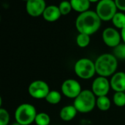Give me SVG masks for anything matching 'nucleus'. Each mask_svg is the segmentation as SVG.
Masks as SVG:
<instances>
[{"mask_svg":"<svg viewBox=\"0 0 125 125\" xmlns=\"http://www.w3.org/2000/svg\"><path fill=\"white\" fill-rule=\"evenodd\" d=\"M101 21L96 12L88 10L78 16L75 27L79 33L91 35L98 31L101 26Z\"/></svg>","mask_w":125,"mask_h":125,"instance_id":"1","label":"nucleus"},{"mask_svg":"<svg viewBox=\"0 0 125 125\" xmlns=\"http://www.w3.org/2000/svg\"><path fill=\"white\" fill-rule=\"evenodd\" d=\"M96 73L104 77L113 76L118 68V60L113 55L105 53L100 55L94 61Z\"/></svg>","mask_w":125,"mask_h":125,"instance_id":"2","label":"nucleus"},{"mask_svg":"<svg viewBox=\"0 0 125 125\" xmlns=\"http://www.w3.org/2000/svg\"><path fill=\"white\" fill-rule=\"evenodd\" d=\"M97 97L92 90H83L81 94L74 99L73 105L78 113H90L96 107Z\"/></svg>","mask_w":125,"mask_h":125,"instance_id":"3","label":"nucleus"},{"mask_svg":"<svg viewBox=\"0 0 125 125\" xmlns=\"http://www.w3.org/2000/svg\"><path fill=\"white\" fill-rule=\"evenodd\" d=\"M37 114V110L33 105L23 103L17 107L15 111V119L21 125H29L34 122Z\"/></svg>","mask_w":125,"mask_h":125,"instance_id":"4","label":"nucleus"},{"mask_svg":"<svg viewBox=\"0 0 125 125\" xmlns=\"http://www.w3.org/2000/svg\"><path fill=\"white\" fill-rule=\"evenodd\" d=\"M74 71L82 80H89L97 74L94 62L86 57L81 58L76 61L74 66Z\"/></svg>","mask_w":125,"mask_h":125,"instance_id":"5","label":"nucleus"},{"mask_svg":"<svg viewBox=\"0 0 125 125\" xmlns=\"http://www.w3.org/2000/svg\"><path fill=\"white\" fill-rule=\"evenodd\" d=\"M117 7L114 0H100L96 7V13L102 21L112 20L117 13Z\"/></svg>","mask_w":125,"mask_h":125,"instance_id":"6","label":"nucleus"},{"mask_svg":"<svg viewBox=\"0 0 125 125\" xmlns=\"http://www.w3.org/2000/svg\"><path fill=\"white\" fill-rule=\"evenodd\" d=\"M28 92L32 98L36 99H42L46 98L47 95L50 92V88L46 82L37 80L29 84Z\"/></svg>","mask_w":125,"mask_h":125,"instance_id":"7","label":"nucleus"},{"mask_svg":"<svg viewBox=\"0 0 125 125\" xmlns=\"http://www.w3.org/2000/svg\"><path fill=\"white\" fill-rule=\"evenodd\" d=\"M61 91L64 97L75 99L83 90L81 85L78 80L75 79H67L62 83Z\"/></svg>","mask_w":125,"mask_h":125,"instance_id":"8","label":"nucleus"},{"mask_svg":"<svg viewBox=\"0 0 125 125\" xmlns=\"http://www.w3.org/2000/svg\"><path fill=\"white\" fill-rule=\"evenodd\" d=\"M111 88V83L108 78L100 76L96 77L92 85V91L97 97L107 96Z\"/></svg>","mask_w":125,"mask_h":125,"instance_id":"9","label":"nucleus"},{"mask_svg":"<svg viewBox=\"0 0 125 125\" xmlns=\"http://www.w3.org/2000/svg\"><path fill=\"white\" fill-rule=\"evenodd\" d=\"M103 40L105 45L109 47L115 48L121 43V34L113 27H108L103 32Z\"/></svg>","mask_w":125,"mask_h":125,"instance_id":"10","label":"nucleus"},{"mask_svg":"<svg viewBox=\"0 0 125 125\" xmlns=\"http://www.w3.org/2000/svg\"><path fill=\"white\" fill-rule=\"evenodd\" d=\"M45 8V0H29L26 1V11L32 17H38L42 15Z\"/></svg>","mask_w":125,"mask_h":125,"instance_id":"11","label":"nucleus"},{"mask_svg":"<svg viewBox=\"0 0 125 125\" xmlns=\"http://www.w3.org/2000/svg\"><path fill=\"white\" fill-rule=\"evenodd\" d=\"M111 88L115 92H125V72L116 71L111 76Z\"/></svg>","mask_w":125,"mask_h":125,"instance_id":"12","label":"nucleus"},{"mask_svg":"<svg viewBox=\"0 0 125 125\" xmlns=\"http://www.w3.org/2000/svg\"><path fill=\"white\" fill-rule=\"evenodd\" d=\"M62 15L59 7L55 5H50L46 7L42 16L44 19L48 22H53L57 21Z\"/></svg>","mask_w":125,"mask_h":125,"instance_id":"13","label":"nucleus"},{"mask_svg":"<svg viewBox=\"0 0 125 125\" xmlns=\"http://www.w3.org/2000/svg\"><path fill=\"white\" fill-rule=\"evenodd\" d=\"M78 113V111L73 105H69L63 107L61 109L59 112V116L60 119L64 122H70L75 119Z\"/></svg>","mask_w":125,"mask_h":125,"instance_id":"14","label":"nucleus"},{"mask_svg":"<svg viewBox=\"0 0 125 125\" xmlns=\"http://www.w3.org/2000/svg\"><path fill=\"white\" fill-rule=\"evenodd\" d=\"M90 3L89 0H70L73 10L81 13L89 10Z\"/></svg>","mask_w":125,"mask_h":125,"instance_id":"15","label":"nucleus"},{"mask_svg":"<svg viewBox=\"0 0 125 125\" xmlns=\"http://www.w3.org/2000/svg\"><path fill=\"white\" fill-rule=\"evenodd\" d=\"M96 106L101 111H107L111 107V101L107 96L97 97Z\"/></svg>","mask_w":125,"mask_h":125,"instance_id":"16","label":"nucleus"},{"mask_svg":"<svg viewBox=\"0 0 125 125\" xmlns=\"http://www.w3.org/2000/svg\"><path fill=\"white\" fill-rule=\"evenodd\" d=\"M45 99L51 105H57L62 100V94L56 90L50 91Z\"/></svg>","mask_w":125,"mask_h":125,"instance_id":"17","label":"nucleus"},{"mask_svg":"<svg viewBox=\"0 0 125 125\" xmlns=\"http://www.w3.org/2000/svg\"><path fill=\"white\" fill-rule=\"evenodd\" d=\"M112 22L116 27L122 29L125 27V14L120 12L116 13L112 18Z\"/></svg>","mask_w":125,"mask_h":125,"instance_id":"18","label":"nucleus"},{"mask_svg":"<svg viewBox=\"0 0 125 125\" xmlns=\"http://www.w3.org/2000/svg\"><path fill=\"white\" fill-rule=\"evenodd\" d=\"M34 123L37 125H49L51 123L50 116L45 112L38 113L36 116Z\"/></svg>","mask_w":125,"mask_h":125,"instance_id":"19","label":"nucleus"},{"mask_svg":"<svg viewBox=\"0 0 125 125\" xmlns=\"http://www.w3.org/2000/svg\"><path fill=\"white\" fill-rule=\"evenodd\" d=\"M76 43L81 48H85L90 43V35L79 33L76 38Z\"/></svg>","mask_w":125,"mask_h":125,"instance_id":"20","label":"nucleus"},{"mask_svg":"<svg viewBox=\"0 0 125 125\" xmlns=\"http://www.w3.org/2000/svg\"><path fill=\"white\" fill-rule=\"evenodd\" d=\"M113 55L117 58V60H125V43H120L113 50Z\"/></svg>","mask_w":125,"mask_h":125,"instance_id":"21","label":"nucleus"},{"mask_svg":"<svg viewBox=\"0 0 125 125\" xmlns=\"http://www.w3.org/2000/svg\"><path fill=\"white\" fill-rule=\"evenodd\" d=\"M113 102L116 106L122 108L125 106V92H115Z\"/></svg>","mask_w":125,"mask_h":125,"instance_id":"22","label":"nucleus"},{"mask_svg":"<svg viewBox=\"0 0 125 125\" xmlns=\"http://www.w3.org/2000/svg\"><path fill=\"white\" fill-rule=\"evenodd\" d=\"M59 8L60 10L61 14L63 15L69 14L71 12V10H73L70 1H62L59 4Z\"/></svg>","mask_w":125,"mask_h":125,"instance_id":"23","label":"nucleus"},{"mask_svg":"<svg viewBox=\"0 0 125 125\" xmlns=\"http://www.w3.org/2000/svg\"><path fill=\"white\" fill-rule=\"evenodd\" d=\"M10 123V113L3 108H0V125H8Z\"/></svg>","mask_w":125,"mask_h":125,"instance_id":"24","label":"nucleus"},{"mask_svg":"<svg viewBox=\"0 0 125 125\" xmlns=\"http://www.w3.org/2000/svg\"><path fill=\"white\" fill-rule=\"evenodd\" d=\"M117 8L122 11H125V0H114Z\"/></svg>","mask_w":125,"mask_h":125,"instance_id":"25","label":"nucleus"},{"mask_svg":"<svg viewBox=\"0 0 125 125\" xmlns=\"http://www.w3.org/2000/svg\"><path fill=\"white\" fill-rule=\"evenodd\" d=\"M121 35H122V39L123 40L124 43H125V27L122 29V31H121Z\"/></svg>","mask_w":125,"mask_h":125,"instance_id":"26","label":"nucleus"},{"mask_svg":"<svg viewBox=\"0 0 125 125\" xmlns=\"http://www.w3.org/2000/svg\"><path fill=\"white\" fill-rule=\"evenodd\" d=\"M11 125H21V124H19V123H18V122H15L14 123H12Z\"/></svg>","mask_w":125,"mask_h":125,"instance_id":"27","label":"nucleus"},{"mask_svg":"<svg viewBox=\"0 0 125 125\" xmlns=\"http://www.w3.org/2000/svg\"><path fill=\"white\" fill-rule=\"evenodd\" d=\"M90 2H97V1H98L99 0H89Z\"/></svg>","mask_w":125,"mask_h":125,"instance_id":"28","label":"nucleus"},{"mask_svg":"<svg viewBox=\"0 0 125 125\" xmlns=\"http://www.w3.org/2000/svg\"><path fill=\"white\" fill-rule=\"evenodd\" d=\"M23 1H28L29 0H23Z\"/></svg>","mask_w":125,"mask_h":125,"instance_id":"29","label":"nucleus"}]
</instances>
